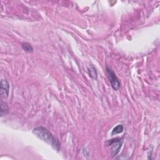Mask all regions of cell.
<instances>
[{"label": "cell", "mask_w": 160, "mask_h": 160, "mask_svg": "<svg viewBox=\"0 0 160 160\" xmlns=\"http://www.w3.org/2000/svg\"><path fill=\"white\" fill-rule=\"evenodd\" d=\"M32 133L42 141L51 145L52 148L57 151H59L60 143L59 141L55 138L49 130L44 127L39 126L34 128Z\"/></svg>", "instance_id": "1"}, {"label": "cell", "mask_w": 160, "mask_h": 160, "mask_svg": "<svg viewBox=\"0 0 160 160\" xmlns=\"http://www.w3.org/2000/svg\"><path fill=\"white\" fill-rule=\"evenodd\" d=\"M1 98H6L9 95V84L6 79L1 81Z\"/></svg>", "instance_id": "4"}, {"label": "cell", "mask_w": 160, "mask_h": 160, "mask_svg": "<svg viewBox=\"0 0 160 160\" xmlns=\"http://www.w3.org/2000/svg\"><path fill=\"white\" fill-rule=\"evenodd\" d=\"M106 71L109 81L111 84V86L114 90H118L120 88V82L119 81L116 74L108 66H106Z\"/></svg>", "instance_id": "2"}, {"label": "cell", "mask_w": 160, "mask_h": 160, "mask_svg": "<svg viewBox=\"0 0 160 160\" xmlns=\"http://www.w3.org/2000/svg\"><path fill=\"white\" fill-rule=\"evenodd\" d=\"M123 129H124L123 126L122 124H119L113 129V130L112 131L111 134L114 135V134L121 133L123 131Z\"/></svg>", "instance_id": "6"}, {"label": "cell", "mask_w": 160, "mask_h": 160, "mask_svg": "<svg viewBox=\"0 0 160 160\" xmlns=\"http://www.w3.org/2000/svg\"><path fill=\"white\" fill-rule=\"evenodd\" d=\"M9 112V108L6 102H4L2 100L1 101V116L6 115Z\"/></svg>", "instance_id": "5"}, {"label": "cell", "mask_w": 160, "mask_h": 160, "mask_svg": "<svg viewBox=\"0 0 160 160\" xmlns=\"http://www.w3.org/2000/svg\"><path fill=\"white\" fill-rule=\"evenodd\" d=\"M106 142L108 143V145L111 146V156L112 157H114L119 152V150H120V149L122 146L123 141L121 139L116 138V139H111V140L107 141Z\"/></svg>", "instance_id": "3"}, {"label": "cell", "mask_w": 160, "mask_h": 160, "mask_svg": "<svg viewBox=\"0 0 160 160\" xmlns=\"http://www.w3.org/2000/svg\"><path fill=\"white\" fill-rule=\"evenodd\" d=\"M22 49L28 52H31L33 51V48L31 46V44H29L28 42H24L22 44Z\"/></svg>", "instance_id": "8"}, {"label": "cell", "mask_w": 160, "mask_h": 160, "mask_svg": "<svg viewBox=\"0 0 160 160\" xmlns=\"http://www.w3.org/2000/svg\"><path fill=\"white\" fill-rule=\"evenodd\" d=\"M89 71V76L93 79H96L97 78V72L96 71L95 68L93 66H91L90 68L88 69Z\"/></svg>", "instance_id": "7"}]
</instances>
